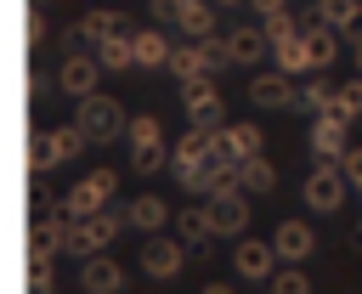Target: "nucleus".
Instances as JSON below:
<instances>
[{
    "label": "nucleus",
    "instance_id": "f257e3e1",
    "mask_svg": "<svg viewBox=\"0 0 362 294\" xmlns=\"http://www.w3.org/2000/svg\"><path fill=\"white\" fill-rule=\"evenodd\" d=\"M226 62H232L226 34H209V40H187V45H175L170 74H175V79H209V74H221Z\"/></svg>",
    "mask_w": 362,
    "mask_h": 294
},
{
    "label": "nucleus",
    "instance_id": "f03ea898",
    "mask_svg": "<svg viewBox=\"0 0 362 294\" xmlns=\"http://www.w3.org/2000/svg\"><path fill=\"white\" fill-rule=\"evenodd\" d=\"M28 147H34L28 153V170H57V164L79 158V147H90V136L79 124H57V130H34Z\"/></svg>",
    "mask_w": 362,
    "mask_h": 294
},
{
    "label": "nucleus",
    "instance_id": "7ed1b4c3",
    "mask_svg": "<svg viewBox=\"0 0 362 294\" xmlns=\"http://www.w3.org/2000/svg\"><path fill=\"white\" fill-rule=\"evenodd\" d=\"M113 187H119V175L96 164L90 175H79V181L62 192V215H68V220H90V215H102L107 198H113Z\"/></svg>",
    "mask_w": 362,
    "mask_h": 294
},
{
    "label": "nucleus",
    "instance_id": "20e7f679",
    "mask_svg": "<svg viewBox=\"0 0 362 294\" xmlns=\"http://www.w3.org/2000/svg\"><path fill=\"white\" fill-rule=\"evenodd\" d=\"M74 124H79V130H85L90 141H113V136H124V130H130L124 107H119L113 96H102V90H96V96H79V102H74Z\"/></svg>",
    "mask_w": 362,
    "mask_h": 294
},
{
    "label": "nucleus",
    "instance_id": "39448f33",
    "mask_svg": "<svg viewBox=\"0 0 362 294\" xmlns=\"http://www.w3.org/2000/svg\"><path fill=\"white\" fill-rule=\"evenodd\" d=\"M345 170L339 164H311V175L300 181V198H305V209H317V215H334L339 204H345Z\"/></svg>",
    "mask_w": 362,
    "mask_h": 294
},
{
    "label": "nucleus",
    "instance_id": "423d86ee",
    "mask_svg": "<svg viewBox=\"0 0 362 294\" xmlns=\"http://www.w3.org/2000/svg\"><path fill=\"white\" fill-rule=\"evenodd\" d=\"M181 107L198 130H226V113H221V90H215V74L209 79H181Z\"/></svg>",
    "mask_w": 362,
    "mask_h": 294
},
{
    "label": "nucleus",
    "instance_id": "0eeeda50",
    "mask_svg": "<svg viewBox=\"0 0 362 294\" xmlns=\"http://www.w3.org/2000/svg\"><path fill=\"white\" fill-rule=\"evenodd\" d=\"M153 11L181 23V34H192V40L215 34V0H153Z\"/></svg>",
    "mask_w": 362,
    "mask_h": 294
},
{
    "label": "nucleus",
    "instance_id": "6e6552de",
    "mask_svg": "<svg viewBox=\"0 0 362 294\" xmlns=\"http://www.w3.org/2000/svg\"><path fill=\"white\" fill-rule=\"evenodd\" d=\"M232 266H238V277H243V283H272V271H277L283 260H277L272 237H243V243L232 249Z\"/></svg>",
    "mask_w": 362,
    "mask_h": 294
},
{
    "label": "nucleus",
    "instance_id": "1a4fd4ad",
    "mask_svg": "<svg viewBox=\"0 0 362 294\" xmlns=\"http://www.w3.org/2000/svg\"><path fill=\"white\" fill-rule=\"evenodd\" d=\"M209 215H215V237H243V226H249V192H238V187L215 192Z\"/></svg>",
    "mask_w": 362,
    "mask_h": 294
},
{
    "label": "nucleus",
    "instance_id": "9d476101",
    "mask_svg": "<svg viewBox=\"0 0 362 294\" xmlns=\"http://www.w3.org/2000/svg\"><path fill=\"white\" fill-rule=\"evenodd\" d=\"M249 102H255V107H294V102H300V85H294L283 68H272V74H255V79H249Z\"/></svg>",
    "mask_w": 362,
    "mask_h": 294
},
{
    "label": "nucleus",
    "instance_id": "9b49d317",
    "mask_svg": "<svg viewBox=\"0 0 362 294\" xmlns=\"http://www.w3.org/2000/svg\"><path fill=\"white\" fill-rule=\"evenodd\" d=\"M351 147H345V124L339 119H328V113H317L311 119V164H339Z\"/></svg>",
    "mask_w": 362,
    "mask_h": 294
},
{
    "label": "nucleus",
    "instance_id": "f8f14e48",
    "mask_svg": "<svg viewBox=\"0 0 362 294\" xmlns=\"http://www.w3.org/2000/svg\"><path fill=\"white\" fill-rule=\"evenodd\" d=\"M124 226H136V232L158 237V232L170 226V204H164L158 192H136V198L124 204Z\"/></svg>",
    "mask_w": 362,
    "mask_h": 294
},
{
    "label": "nucleus",
    "instance_id": "ddd939ff",
    "mask_svg": "<svg viewBox=\"0 0 362 294\" xmlns=\"http://www.w3.org/2000/svg\"><path fill=\"white\" fill-rule=\"evenodd\" d=\"M181 260H187L181 237H147V243H141V271H147V277H175Z\"/></svg>",
    "mask_w": 362,
    "mask_h": 294
},
{
    "label": "nucleus",
    "instance_id": "4468645a",
    "mask_svg": "<svg viewBox=\"0 0 362 294\" xmlns=\"http://www.w3.org/2000/svg\"><path fill=\"white\" fill-rule=\"evenodd\" d=\"M300 34H305V45H311V62H317V74L339 57V28H328V23H317V6L300 17Z\"/></svg>",
    "mask_w": 362,
    "mask_h": 294
},
{
    "label": "nucleus",
    "instance_id": "2eb2a0df",
    "mask_svg": "<svg viewBox=\"0 0 362 294\" xmlns=\"http://www.w3.org/2000/svg\"><path fill=\"white\" fill-rule=\"evenodd\" d=\"M96 79H102V62L96 57H62V74H57V85L79 102V96H96Z\"/></svg>",
    "mask_w": 362,
    "mask_h": 294
},
{
    "label": "nucleus",
    "instance_id": "dca6fc26",
    "mask_svg": "<svg viewBox=\"0 0 362 294\" xmlns=\"http://www.w3.org/2000/svg\"><path fill=\"white\" fill-rule=\"evenodd\" d=\"M272 249H277V260H283V266H300V260L317 249V237H311V226H305V220H283V226L272 232Z\"/></svg>",
    "mask_w": 362,
    "mask_h": 294
},
{
    "label": "nucleus",
    "instance_id": "f3484780",
    "mask_svg": "<svg viewBox=\"0 0 362 294\" xmlns=\"http://www.w3.org/2000/svg\"><path fill=\"white\" fill-rule=\"evenodd\" d=\"M119 283H124V266L119 260H107V254L79 260V288L85 294H119Z\"/></svg>",
    "mask_w": 362,
    "mask_h": 294
},
{
    "label": "nucleus",
    "instance_id": "a211bd4d",
    "mask_svg": "<svg viewBox=\"0 0 362 294\" xmlns=\"http://www.w3.org/2000/svg\"><path fill=\"white\" fill-rule=\"evenodd\" d=\"M226 45H232V62H260L272 40H266L260 23H232V28H226Z\"/></svg>",
    "mask_w": 362,
    "mask_h": 294
},
{
    "label": "nucleus",
    "instance_id": "6ab92c4d",
    "mask_svg": "<svg viewBox=\"0 0 362 294\" xmlns=\"http://www.w3.org/2000/svg\"><path fill=\"white\" fill-rule=\"evenodd\" d=\"M107 249V237H102V226H96V215L90 220H68V237H62V254H74V260H90V254H102Z\"/></svg>",
    "mask_w": 362,
    "mask_h": 294
},
{
    "label": "nucleus",
    "instance_id": "aec40b11",
    "mask_svg": "<svg viewBox=\"0 0 362 294\" xmlns=\"http://www.w3.org/2000/svg\"><path fill=\"white\" fill-rule=\"evenodd\" d=\"M272 62L294 79V74H317V62H311V45H305V34H288V40H277L272 45Z\"/></svg>",
    "mask_w": 362,
    "mask_h": 294
},
{
    "label": "nucleus",
    "instance_id": "412c9836",
    "mask_svg": "<svg viewBox=\"0 0 362 294\" xmlns=\"http://www.w3.org/2000/svg\"><path fill=\"white\" fill-rule=\"evenodd\" d=\"M130 40H136V68H170L175 45H170V40L158 34V28H136Z\"/></svg>",
    "mask_w": 362,
    "mask_h": 294
},
{
    "label": "nucleus",
    "instance_id": "4be33fe9",
    "mask_svg": "<svg viewBox=\"0 0 362 294\" xmlns=\"http://www.w3.org/2000/svg\"><path fill=\"white\" fill-rule=\"evenodd\" d=\"M175 232H181L187 243H198V237H215V215H209V198H204V204H181V209H175Z\"/></svg>",
    "mask_w": 362,
    "mask_h": 294
},
{
    "label": "nucleus",
    "instance_id": "5701e85b",
    "mask_svg": "<svg viewBox=\"0 0 362 294\" xmlns=\"http://www.w3.org/2000/svg\"><path fill=\"white\" fill-rule=\"evenodd\" d=\"M221 147H226L238 164H243V158H260V124H249V119H243V124H226V130H221Z\"/></svg>",
    "mask_w": 362,
    "mask_h": 294
},
{
    "label": "nucleus",
    "instance_id": "b1692460",
    "mask_svg": "<svg viewBox=\"0 0 362 294\" xmlns=\"http://www.w3.org/2000/svg\"><path fill=\"white\" fill-rule=\"evenodd\" d=\"M311 6H317V23H328L339 34H351L362 23V0H311Z\"/></svg>",
    "mask_w": 362,
    "mask_h": 294
},
{
    "label": "nucleus",
    "instance_id": "393cba45",
    "mask_svg": "<svg viewBox=\"0 0 362 294\" xmlns=\"http://www.w3.org/2000/svg\"><path fill=\"white\" fill-rule=\"evenodd\" d=\"M90 57L102 62V74H119V68H130V62H136V40H130V34H113V40H102Z\"/></svg>",
    "mask_w": 362,
    "mask_h": 294
},
{
    "label": "nucleus",
    "instance_id": "a878e982",
    "mask_svg": "<svg viewBox=\"0 0 362 294\" xmlns=\"http://www.w3.org/2000/svg\"><path fill=\"white\" fill-rule=\"evenodd\" d=\"M334 96H339V85H328V79H322V74H311V79H305V85H300V102H294V107H300V113H311V119H317V113H322V107H328V102H334Z\"/></svg>",
    "mask_w": 362,
    "mask_h": 294
},
{
    "label": "nucleus",
    "instance_id": "bb28decb",
    "mask_svg": "<svg viewBox=\"0 0 362 294\" xmlns=\"http://www.w3.org/2000/svg\"><path fill=\"white\" fill-rule=\"evenodd\" d=\"M79 28L90 34V45H102V40H113V34H124V17L102 6V11H85V17H79Z\"/></svg>",
    "mask_w": 362,
    "mask_h": 294
},
{
    "label": "nucleus",
    "instance_id": "cd10ccee",
    "mask_svg": "<svg viewBox=\"0 0 362 294\" xmlns=\"http://www.w3.org/2000/svg\"><path fill=\"white\" fill-rule=\"evenodd\" d=\"M272 181H277V170H272L266 158H243V164H238V187H243V192H266Z\"/></svg>",
    "mask_w": 362,
    "mask_h": 294
},
{
    "label": "nucleus",
    "instance_id": "c85d7f7f",
    "mask_svg": "<svg viewBox=\"0 0 362 294\" xmlns=\"http://www.w3.org/2000/svg\"><path fill=\"white\" fill-rule=\"evenodd\" d=\"M124 141H130V147H164V130H158L153 113H136L130 130H124Z\"/></svg>",
    "mask_w": 362,
    "mask_h": 294
},
{
    "label": "nucleus",
    "instance_id": "c756f323",
    "mask_svg": "<svg viewBox=\"0 0 362 294\" xmlns=\"http://www.w3.org/2000/svg\"><path fill=\"white\" fill-rule=\"evenodd\" d=\"M266 288H272V294H311V277H305L300 266H277Z\"/></svg>",
    "mask_w": 362,
    "mask_h": 294
},
{
    "label": "nucleus",
    "instance_id": "7c9ffc66",
    "mask_svg": "<svg viewBox=\"0 0 362 294\" xmlns=\"http://www.w3.org/2000/svg\"><path fill=\"white\" fill-rule=\"evenodd\" d=\"M130 164H136V175H158V170H170V153L164 147H130Z\"/></svg>",
    "mask_w": 362,
    "mask_h": 294
},
{
    "label": "nucleus",
    "instance_id": "2f4dec72",
    "mask_svg": "<svg viewBox=\"0 0 362 294\" xmlns=\"http://www.w3.org/2000/svg\"><path fill=\"white\" fill-rule=\"evenodd\" d=\"M28 294H57V271H51V260H28Z\"/></svg>",
    "mask_w": 362,
    "mask_h": 294
},
{
    "label": "nucleus",
    "instance_id": "473e14b6",
    "mask_svg": "<svg viewBox=\"0 0 362 294\" xmlns=\"http://www.w3.org/2000/svg\"><path fill=\"white\" fill-rule=\"evenodd\" d=\"M339 170H345V181H351V187H362V147H351V153L339 158Z\"/></svg>",
    "mask_w": 362,
    "mask_h": 294
},
{
    "label": "nucleus",
    "instance_id": "72a5a7b5",
    "mask_svg": "<svg viewBox=\"0 0 362 294\" xmlns=\"http://www.w3.org/2000/svg\"><path fill=\"white\" fill-rule=\"evenodd\" d=\"M255 11H260V23H272V17H283L288 11V0H249Z\"/></svg>",
    "mask_w": 362,
    "mask_h": 294
},
{
    "label": "nucleus",
    "instance_id": "f704fd0d",
    "mask_svg": "<svg viewBox=\"0 0 362 294\" xmlns=\"http://www.w3.org/2000/svg\"><path fill=\"white\" fill-rule=\"evenodd\" d=\"M215 254V237H198V243H187V260H209Z\"/></svg>",
    "mask_w": 362,
    "mask_h": 294
},
{
    "label": "nucleus",
    "instance_id": "c9c22d12",
    "mask_svg": "<svg viewBox=\"0 0 362 294\" xmlns=\"http://www.w3.org/2000/svg\"><path fill=\"white\" fill-rule=\"evenodd\" d=\"M40 40H45V17H40V11H28V45H40Z\"/></svg>",
    "mask_w": 362,
    "mask_h": 294
},
{
    "label": "nucleus",
    "instance_id": "e433bc0d",
    "mask_svg": "<svg viewBox=\"0 0 362 294\" xmlns=\"http://www.w3.org/2000/svg\"><path fill=\"white\" fill-rule=\"evenodd\" d=\"M345 40H351V51H356V57H362V23H356V28H351V34H345Z\"/></svg>",
    "mask_w": 362,
    "mask_h": 294
},
{
    "label": "nucleus",
    "instance_id": "4c0bfd02",
    "mask_svg": "<svg viewBox=\"0 0 362 294\" xmlns=\"http://www.w3.org/2000/svg\"><path fill=\"white\" fill-rule=\"evenodd\" d=\"M204 294H232V283H204Z\"/></svg>",
    "mask_w": 362,
    "mask_h": 294
},
{
    "label": "nucleus",
    "instance_id": "58836bf2",
    "mask_svg": "<svg viewBox=\"0 0 362 294\" xmlns=\"http://www.w3.org/2000/svg\"><path fill=\"white\" fill-rule=\"evenodd\" d=\"M215 6H243V0H215Z\"/></svg>",
    "mask_w": 362,
    "mask_h": 294
},
{
    "label": "nucleus",
    "instance_id": "ea45409f",
    "mask_svg": "<svg viewBox=\"0 0 362 294\" xmlns=\"http://www.w3.org/2000/svg\"><path fill=\"white\" fill-rule=\"evenodd\" d=\"M356 237H362V232H356Z\"/></svg>",
    "mask_w": 362,
    "mask_h": 294
}]
</instances>
